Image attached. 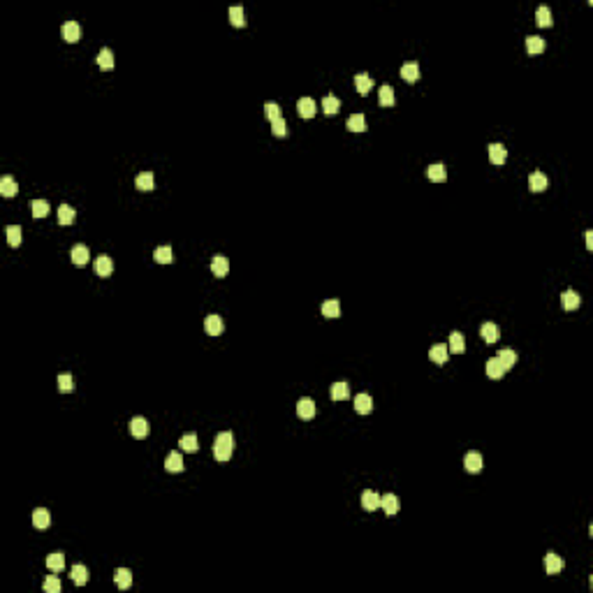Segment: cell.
Wrapping results in <instances>:
<instances>
[{
  "mask_svg": "<svg viewBox=\"0 0 593 593\" xmlns=\"http://www.w3.org/2000/svg\"><path fill=\"white\" fill-rule=\"evenodd\" d=\"M264 114H267L269 121H278V118H283V116H280V107L276 105V102H267V105H264Z\"/></svg>",
  "mask_w": 593,
  "mask_h": 593,
  "instance_id": "cell-49",
  "label": "cell"
},
{
  "mask_svg": "<svg viewBox=\"0 0 593 593\" xmlns=\"http://www.w3.org/2000/svg\"><path fill=\"white\" fill-rule=\"evenodd\" d=\"M230 21H232V26H236V28L246 26V12H243L241 5L230 7Z\"/></svg>",
  "mask_w": 593,
  "mask_h": 593,
  "instance_id": "cell-33",
  "label": "cell"
},
{
  "mask_svg": "<svg viewBox=\"0 0 593 593\" xmlns=\"http://www.w3.org/2000/svg\"><path fill=\"white\" fill-rule=\"evenodd\" d=\"M322 315L324 318H338L341 315V302L338 299H329L322 304Z\"/></svg>",
  "mask_w": 593,
  "mask_h": 593,
  "instance_id": "cell-39",
  "label": "cell"
},
{
  "mask_svg": "<svg viewBox=\"0 0 593 593\" xmlns=\"http://www.w3.org/2000/svg\"><path fill=\"white\" fill-rule=\"evenodd\" d=\"M70 258H72V262L77 264V267H83V264L91 260V253H88V248L83 246V243H79V246H74L70 250Z\"/></svg>",
  "mask_w": 593,
  "mask_h": 593,
  "instance_id": "cell-12",
  "label": "cell"
},
{
  "mask_svg": "<svg viewBox=\"0 0 593 593\" xmlns=\"http://www.w3.org/2000/svg\"><path fill=\"white\" fill-rule=\"evenodd\" d=\"M296 111L302 118H313L315 116V100L313 98H302L296 102Z\"/></svg>",
  "mask_w": 593,
  "mask_h": 593,
  "instance_id": "cell-11",
  "label": "cell"
},
{
  "mask_svg": "<svg viewBox=\"0 0 593 593\" xmlns=\"http://www.w3.org/2000/svg\"><path fill=\"white\" fill-rule=\"evenodd\" d=\"M211 271H214L216 278H225V276L230 274V260H227L225 255H216V258L211 260Z\"/></svg>",
  "mask_w": 593,
  "mask_h": 593,
  "instance_id": "cell-4",
  "label": "cell"
},
{
  "mask_svg": "<svg viewBox=\"0 0 593 593\" xmlns=\"http://www.w3.org/2000/svg\"><path fill=\"white\" fill-rule=\"evenodd\" d=\"M484 368H487V375H489V378H494V380H498V378H503V375H505V368L500 366V362L496 357L489 359Z\"/></svg>",
  "mask_w": 593,
  "mask_h": 593,
  "instance_id": "cell-36",
  "label": "cell"
},
{
  "mask_svg": "<svg viewBox=\"0 0 593 593\" xmlns=\"http://www.w3.org/2000/svg\"><path fill=\"white\" fill-rule=\"evenodd\" d=\"M58 390H61L63 394H70V392H74V380H72V375H67V373L58 375Z\"/></svg>",
  "mask_w": 593,
  "mask_h": 593,
  "instance_id": "cell-47",
  "label": "cell"
},
{
  "mask_svg": "<svg viewBox=\"0 0 593 593\" xmlns=\"http://www.w3.org/2000/svg\"><path fill=\"white\" fill-rule=\"evenodd\" d=\"M179 445H181V450H186V452H197V436L195 434H186L183 436L181 440H179Z\"/></svg>",
  "mask_w": 593,
  "mask_h": 593,
  "instance_id": "cell-45",
  "label": "cell"
},
{
  "mask_svg": "<svg viewBox=\"0 0 593 593\" xmlns=\"http://www.w3.org/2000/svg\"><path fill=\"white\" fill-rule=\"evenodd\" d=\"M463 350H466V341H463V334H461V331H452V334H450V352L461 355Z\"/></svg>",
  "mask_w": 593,
  "mask_h": 593,
  "instance_id": "cell-34",
  "label": "cell"
},
{
  "mask_svg": "<svg viewBox=\"0 0 593 593\" xmlns=\"http://www.w3.org/2000/svg\"><path fill=\"white\" fill-rule=\"evenodd\" d=\"M7 241H10L12 248L21 246V227H19V225H10V227H7Z\"/></svg>",
  "mask_w": 593,
  "mask_h": 593,
  "instance_id": "cell-46",
  "label": "cell"
},
{
  "mask_svg": "<svg viewBox=\"0 0 593 593\" xmlns=\"http://www.w3.org/2000/svg\"><path fill=\"white\" fill-rule=\"evenodd\" d=\"M427 176H429V181H434V183H443L445 179H447V170H445V165H440V162H436V165H431L427 170Z\"/></svg>",
  "mask_w": 593,
  "mask_h": 593,
  "instance_id": "cell-22",
  "label": "cell"
},
{
  "mask_svg": "<svg viewBox=\"0 0 593 593\" xmlns=\"http://www.w3.org/2000/svg\"><path fill=\"white\" fill-rule=\"evenodd\" d=\"M49 524H51L49 510H44V507H37V510H33V526L35 528H47Z\"/></svg>",
  "mask_w": 593,
  "mask_h": 593,
  "instance_id": "cell-24",
  "label": "cell"
},
{
  "mask_svg": "<svg viewBox=\"0 0 593 593\" xmlns=\"http://www.w3.org/2000/svg\"><path fill=\"white\" fill-rule=\"evenodd\" d=\"M401 77L406 79L408 83L417 81V79H419V65H417V63H406V65L401 67Z\"/></svg>",
  "mask_w": 593,
  "mask_h": 593,
  "instance_id": "cell-35",
  "label": "cell"
},
{
  "mask_svg": "<svg viewBox=\"0 0 593 593\" xmlns=\"http://www.w3.org/2000/svg\"><path fill=\"white\" fill-rule=\"evenodd\" d=\"M586 248H588V250H593V232L591 230L586 232Z\"/></svg>",
  "mask_w": 593,
  "mask_h": 593,
  "instance_id": "cell-51",
  "label": "cell"
},
{
  "mask_svg": "<svg viewBox=\"0 0 593 593\" xmlns=\"http://www.w3.org/2000/svg\"><path fill=\"white\" fill-rule=\"evenodd\" d=\"M44 591L47 593H58L61 591V579L56 575H49L47 579H44Z\"/></svg>",
  "mask_w": 593,
  "mask_h": 593,
  "instance_id": "cell-48",
  "label": "cell"
},
{
  "mask_svg": "<svg viewBox=\"0 0 593 593\" xmlns=\"http://www.w3.org/2000/svg\"><path fill=\"white\" fill-rule=\"evenodd\" d=\"M61 33H63V37H65V42H79V39H81V26H79L77 21H65Z\"/></svg>",
  "mask_w": 593,
  "mask_h": 593,
  "instance_id": "cell-8",
  "label": "cell"
},
{
  "mask_svg": "<svg viewBox=\"0 0 593 593\" xmlns=\"http://www.w3.org/2000/svg\"><path fill=\"white\" fill-rule=\"evenodd\" d=\"M70 577H72V582L77 584V586H83V584L88 582L86 566H74V568H72V572H70Z\"/></svg>",
  "mask_w": 593,
  "mask_h": 593,
  "instance_id": "cell-41",
  "label": "cell"
},
{
  "mask_svg": "<svg viewBox=\"0 0 593 593\" xmlns=\"http://www.w3.org/2000/svg\"><path fill=\"white\" fill-rule=\"evenodd\" d=\"M135 186L139 188V190H153L155 188V176H153V172H142V174L137 176V181H135Z\"/></svg>",
  "mask_w": 593,
  "mask_h": 593,
  "instance_id": "cell-23",
  "label": "cell"
},
{
  "mask_svg": "<svg viewBox=\"0 0 593 593\" xmlns=\"http://www.w3.org/2000/svg\"><path fill=\"white\" fill-rule=\"evenodd\" d=\"M561 304H563L566 311H575V308L582 304V296H579V292H575V290H566L563 292V296H561Z\"/></svg>",
  "mask_w": 593,
  "mask_h": 593,
  "instance_id": "cell-13",
  "label": "cell"
},
{
  "mask_svg": "<svg viewBox=\"0 0 593 593\" xmlns=\"http://www.w3.org/2000/svg\"><path fill=\"white\" fill-rule=\"evenodd\" d=\"M130 436L132 438H137V440H142V438H146L148 436V422L144 417H132L130 419Z\"/></svg>",
  "mask_w": 593,
  "mask_h": 593,
  "instance_id": "cell-7",
  "label": "cell"
},
{
  "mask_svg": "<svg viewBox=\"0 0 593 593\" xmlns=\"http://www.w3.org/2000/svg\"><path fill=\"white\" fill-rule=\"evenodd\" d=\"M232 447H234V436H232L230 431H220V434L216 436V440H214V456L218 459L220 463L230 461Z\"/></svg>",
  "mask_w": 593,
  "mask_h": 593,
  "instance_id": "cell-1",
  "label": "cell"
},
{
  "mask_svg": "<svg viewBox=\"0 0 593 593\" xmlns=\"http://www.w3.org/2000/svg\"><path fill=\"white\" fill-rule=\"evenodd\" d=\"M74 216L77 214H74V209H72L70 204H61V206H58V223H61V225H72V223H74Z\"/></svg>",
  "mask_w": 593,
  "mask_h": 593,
  "instance_id": "cell-31",
  "label": "cell"
},
{
  "mask_svg": "<svg viewBox=\"0 0 593 593\" xmlns=\"http://www.w3.org/2000/svg\"><path fill=\"white\" fill-rule=\"evenodd\" d=\"M380 507H383L387 515H396V512H399V498H396L394 494L380 496Z\"/></svg>",
  "mask_w": 593,
  "mask_h": 593,
  "instance_id": "cell-21",
  "label": "cell"
},
{
  "mask_svg": "<svg viewBox=\"0 0 593 593\" xmlns=\"http://www.w3.org/2000/svg\"><path fill=\"white\" fill-rule=\"evenodd\" d=\"M204 329H206V334L209 336H218L223 334V329H225V324H223V318L216 313L206 315V320H204Z\"/></svg>",
  "mask_w": 593,
  "mask_h": 593,
  "instance_id": "cell-5",
  "label": "cell"
},
{
  "mask_svg": "<svg viewBox=\"0 0 593 593\" xmlns=\"http://www.w3.org/2000/svg\"><path fill=\"white\" fill-rule=\"evenodd\" d=\"M378 100H380V105L383 107H392L394 105V88L392 86H380Z\"/></svg>",
  "mask_w": 593,
  "mask_h": 593,
  "instance_id": "cell-44",
  "label": "cell"
},
{
  "mask_svg": "<svg viewBox=\"0 0 593 593\" xmlns=\"http://www.w3.org/2000/svg\"><path fill=\"white\" fill-rule=\"evenodd\" d=\"M429 357H431V362H436V364H445L447 362V357H450V348L443 346V343H438V346H434L431 350H429Z\"/></svg>",
  "mask_w": 593,
  "mask_h": 593,
  "instance_id": "cell-16",
  "label": "cell"
},
{
  "mask_svg": "<svg viewBox=\"0 0 593 593\" xmlns=\"http://www.w3.org/2000/svg\"><path fill=\"white\" fill-rule=\"evenodd\" d=\"M47 568H49L51 572H56V575H58V572H61L63 568H65V556H63L61 552H56V554H49V556H47Z\"/></svg>",
  "mask_w": 593,
  "mask_h": 593,
  "instance_id": "cell-27",
  "label": "cell"
},
{
  "mask_svg": "<svg viewBox=\"0 0 593 593\" xmlns=\"http://www.w3.org/2000/svg\"><path fill=\"white\" fill-rule=\"evenodd\" d=\"M17 190H19V186L14 183L12 176H3V179H0V195H3V197H14Z\"/></svg>",
  "mask_w": 593,
  "mask_h": 593,
  "instance_id": "cell-25",
  "label": "cell"
},
{
  "mask_svg": "<svg viewBox=\"0 0 593 593\" xmlns=\"http://www.w3.org/2000/svg\"><path fill=\"white\" fill-rule=\"evenodd\" d=\"M98 65H100V70H114V54H111V49H102V51H100Z\"/></svg>",
  "mask_w": 593,
  "mask_h": 593,
  "instance_id": "cell-42",
  "label": "cell"
},
{
  "mask_svg": "<svg viewBox=\"0 0 593 593\" xmlns=\"http://www.w3.org/2000/svg\"><path fill=\"white\" fill-rule=\"evenodd\" d=\"M484 466V459L480 452H468L466 456H463V468H466L468 473H480Z\"/></svg>",
  "mask_w": 593,
  "mask_h": 593,
  "instance_id": "cell-6",
  "label": "cell"
},
{
  "mask_svg": "<svg viewBox=\"0 0 593 593\" xmlns=\"http://www.w3.org/2000/svg\"><path fill=\"white\" fill-rule=\"evenodd\" d=\"M111 271H114V260L109 255H100L95 260V274L105 278V276H111Z\"/></svg>",
  "mask_w": 593,
  "mask_h": 593,
  "instance_id": "cell-9",
  "label": "cell"
},
{
  "mask_svg": "<svg viewBox=\"0 0 593 593\" xmlns=\"http://www.w3.org/2000/svg\"><path fill=\"white\" fill-rule=\"evenodd\" d=\"M329 394L334 401H346V399H350V387H348V383H334Z\"/></svg>",
  "mask_w": 593,
  "mask_h": 593,
  "instance_id": "cell-19",
  "label": "cell"
},
{
  "mask_svg": "<svg viewBox=\"0 0 593 593\" xmlns=\"http://www.w3.org/2000/svg\"><path fill=\"white\" fill-rule=\"evenodd\" d=\"M271 132H274L276 137H285V135H287V123H285V118L271 121Z\"/></svg>",
  "mask_w": 593,
  "mask_h": 593,
  "instance_id": "cell-50",
  "label": "cell"
},
{
  "mask_svg": "<svg viewBox=\"0 0 593 593\" xmlns=\"http://www.w3.org/2000/svg\"><path fill=\"white\" fill-rule=\"evenodd\" d=\"M338 109H341V100L338 98H334V95H327V98L322 100V111L327 116L338 114Z\"/></svg>",
  "mask_w": 593,
  "mask_h": 593,
  "instance_id": "cell-37",
  "label": "cell"
},
{
  "mask_svg": "<svg viewBox=\"0 0 593 593\" xmlns=\"http://www.w3.org/2000/svg\"><path fill=\"white\" fill-rule=\"evenodd\" d=\"M544 47H547V44H544V39L538 37V35H528V37H526V51L531 56H540L544 51Z\"/></svg>",
  "mask_w": 593,
  "mask_h": 593,
  "instance_id": "cell-15",
  "label": "cell"
},
{
  "mask_svg": "<svg viewBox=\"0 0 593 593\" xmlns=\"http://www.w3.org/2000/svg\"><path fill=\"white\" fill-rule=\"evenodd\" d=\"M114 582L118 588H130L132 584V572L128 570V568H118V570L114 572Z\"/></svg>",
  "mask_w": 593,
  "mask_h": 593,
  "instance_id": "cell-26",
  "label": "cell"
},
{
  "mask_svg": "<svg viewBox=\"0 0 593 593\" xmlns=\"http://www.w3.org/2000/svg\"><path fill=\"white\" fill-rule=\"evenodd\" d=\"M355 410H357L359 415H368V412L373 410V399L368 394H357L355 396Z\"/></svg>",
  "mask_w": 593,
  "mask_h": 593,
  "instance_id": "cell-14",
  "label": "cell"
},
{
  "mask_svg": "<svg viewBox=\"0 0 593 593\" xmlns=\"http://www.w3.org/2000/svg\"><path fill=\"white\" fill-rule=\"evenodd\" d=\"M315 412H318V408H315V401L313 399H299L296 401V415L302 419H313L315 417Z\"/></svg>",
  "mask_w": 593,
  "mask_h": 593,
  "instance_id": "cell-2",
  "label": "cell"
},
{
  "mask_svg": "<svg viewBox=\"0 0 593 593\" xmlns=\"http://www.w3.org/2000/svg\"><path fill=\"white\" fill-rule=\"evenodd\" d=\"M563 566H566V561L561 559L559 554H554V552H549L544 556V570H547V575H559L563 570Z\"/></svg>",
  "mask_w": 593,
  "mask_h": 593,
  "instance_id": "cell-3",
  "label": "cell"
},
{
  "mask_svg": "<svg viewBox=\"0 0 593 593\" xmlns=\"http://www.w3.org/2000/svg\"><path fill=\"white\" fill-rule=\"evenodd\" d=\"M489 160H491L494 165H503L507 160V148L503 146V144H491V146H489Z\"/></svg>",
  "mask_w": 593,
  "mask_h": 593,
  "instance_id": "cell-10",
  "label": "cell"
},
{
  "mask_svg": "<svg viewBox=\"0 0 593 593\" xmlns=\"http://www.w3.org/2000/svg\"><path fill=\"white\" fill-rule=\"evenodd\" d=\"M355 86H357L359 95H368L371 88H373V79L368 77V74H357V77H355Z\"/></svg>",
  "mask_w": 593,
  "mask_h": 593,
  "instance_id": "cell-29",
  "label": "cell"
},
{
  "mask_svg": "<svg viewBox=\"0 0 593 593\" xmlns=\"http://www.w3.org/2000/svg\"><path fill=\"white\" fill-rule=\"evenodd\" d=\"M153 260L158 264H172V262H174V253H172L170 246H160V248H155Z\"/></svg>",
  "mask_w": 593,
  "mask_h": 593,
  "instance_id": "cell-30",
  "label": "cell"
},
{
  "mask_svg": "<svg viewBox=\"0 0 593 593\" xmlns=\"http://www.w3.org/2000/svg\"><path fill=\"white\" fill-rule=\"evenodd\" d=\"M362 505H364V510H368V512L378 510L380 507V496L375 494V491H371V489H366V491L362 494Z\"/></svg>",
  "mask_w": 593,
  "mask_h": 593,
  "instance_id": "cell-17",
  "label": "cell"
},
{
  "mask_svg": "<svg viewBox=\"0 0 593 593\" xmlns=\"http://www.w3.org/2000/svg\"><path fill=\"white\" fill-rule=\"evenodd\" d=\"M165 468L170 473H181L183 471V459H181V454L179 452H170L167 454V459H165Z\"/></svg>",
  "mask_w": 593,
  "mask_h": 593,
  "instance_id": "cell-28",
  "label": "cell"
},
{
  "mask_svg": "<svg viewBox=\"0 0 593 593\" xmlns=\"http://www.w3.org/2000/svg\"><path fill=\"white\" fill-rule=\"evenodd\" d=\"M535 21H538V26L549 28L552 26V12H549V7L540 5L538 10H535Z\"/></svg>",
  "mask_w": 593,
  "mask_h": 593,
  "instance_id": "cell-40",
  "label": "cell"
},
{
  "mask_svg": "<svg viewBox=\"0 0 593 593\" xmlns=\"http://www.w3.org/2000/svg\"><path fill=\"white\" fill-rule=\"evenodd\" d=\"M528 188H531L533 192H542L544 188H547V176H544L542 172H533V174L528 176Z\"/></svg>",
  "mask_w": 593,
  "mask_h": 593,
  "instance_id": "cell-20",
  "label": "cell"
},
{
  "mask_svg": "<svg viewBox=\"0 0 593 593\" xmlns=\"http://www.w3.org/2000/svg\"><path fill=\"white\" fill-rule=\"evenodd\" d=\"M480 334H482V338L487 341V343H496V341H498V327H496L494 322H484L482 327H480Z\"/></svg>",
  "mask_w": 593,
  "mask_h": 593,
  "instance_id": "cell-32",
  "label": "cell"
},
{
  "mask_svg": "<svg viewBox=\"0 0 593 593\" xmlns=\"http://www.w3.org/2000/svg\"><path fill=\"white\" fill-rule=\"evenodd\" d=\"M348 130L350 132H364L366 130V118H364V114H352L350 118H348Z\"/></svg>",
  "mask_w": 593,
  "mask_h": 593,
  "instance_id": "cell-38",
  "label": "cell"
},
{
  "mask_svg": "<svg viewBox=\"0 0 593 593\" xmlns=\"http://www.w3.org/2000/svg\"><path fill=\"white\" fill-rule=\"evenodd\" d=\"M496 359H498L500 366L505 368V371H510V368L517 364V352L510 350V348H505V350H500L498 355H496Z\"/></svg>",
  "mask_w": 593,
  "mask_h": 593,
  "instance_id": "cell-18",
  "label": "cell"
},
{
  "mask_svg": "<svg viewBox=\"0 0 593 593\" xmlns=\"http://www.w3.org/2000/svg\"><path fill=\"white\" fill-rule=\"evenodd\" d=\"M30 206H33L35 218H47V216H49V202H47V199H33Z\"/></svg>",
  "mask_w": 593,
  "mask_h": 593,
  "instance_id": "cell-43",
  "label": "cell"
}]
</instances>
